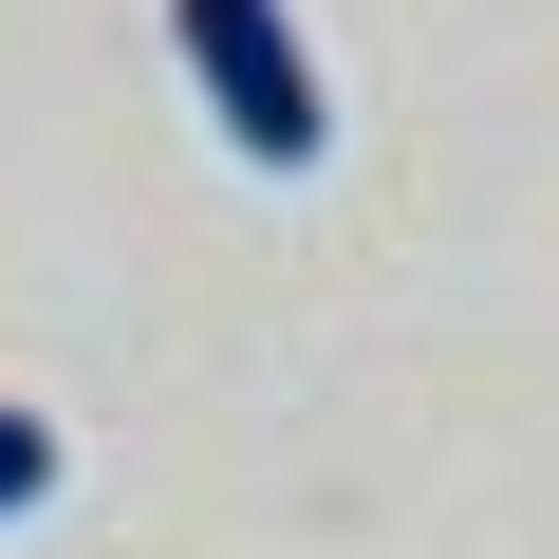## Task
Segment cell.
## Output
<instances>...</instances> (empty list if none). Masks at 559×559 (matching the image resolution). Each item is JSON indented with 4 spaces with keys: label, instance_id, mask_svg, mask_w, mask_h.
Returning <instances> with one entry per match:
<instances>
[{
    "label": "cell",
    "instance_id": "2",
    "mask_svg": "<svg viewBox=\"0 0 559 559\" xmlns=\"http://www.w3.org/2000/svg\"><path fill=\"white\" fill-rule=\"evenodd\" d=\"M38 485H57V429H38V411H0V522H20Z\"/></svg>",
    "mask_w": 559,
    "mask_h": 559
},
{
    "label": "cell",
    "instance_id": "1",
    "mask_svg": "<svg viewBox=\"0 0 559 559\" xmlns=\"http://www.w3.org/2000/svg\"><path fill=\"white\" fill-rule=\"evenodd\" d=\"M168 38H187V75H205V112H224L242 168H318V150H336L318 38L280 20V0H168Z\"/></svg>",
    "mask_w": 559,
    "mask_h": 559
}]
</instances>
